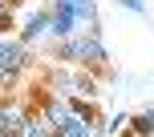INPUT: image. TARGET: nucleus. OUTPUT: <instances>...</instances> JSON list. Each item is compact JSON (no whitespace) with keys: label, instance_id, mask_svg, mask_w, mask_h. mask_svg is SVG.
<instances>
[{"label":"nucleus","instance_id":"obj_1","mask_svg":"<svg viewBox=\"0 0 154 137\" xmlns=\"http://www.w3.org/2000/svg\"><path fill=\"white\" fill-rule=\"evenodd\" d=\"M57 61H69L77 68L101 73L109 57H106V45H101L97 28H81V32H73V36H65L61 45H57Z\"/></svg>","mask_w":154,"mask_h":137},{"label":"nucleus","instance_id":"obj_2","mask_svg":"<svg viewBox=\"0 0 154 137\" xmlns=\"http://www.w3.org/2000/svg\"><path fill=\"white\" fill-rule=\"evenodd\" d=\"M49 85H53L65 101H69V97H97V77H93L89 68H81V73L53 68V73H49Z\"/></svg>","mask_w":154,"mask_h":137},{"label":"nucleus","instance_id":"obj_3","mask_svg":"<svg viewBox=\"0 0 154 137\" xmlns=\"http://www.w3.org/2000/svg\"><path fill=\"white\" fill-rule=\"evenodd\" d=\"M24 65H29V45L20 36H0V73H8L12 81H20Z\"/></svg>","mask_w":154,"mask_h":137},{"label":"nucleus","instance_id":"obj_4","mask_svg":"<svg viewBox=\"0 0 154 137\" xmlns=\"http://www.w3.org/2000/svg\"><path fill=\"white\" fill-rule=\"evenodd\" d=\"M49 36H57V40H65V36H73V32H81V24H77V16H73V0H53V8H49Z\"/></svg>","mask_w":154,"mask_h":137},{"label":"nucleus","instance_id":"obj_5","mask_svg":"<svg viewBox=\"0 0 154 137\" xmlns=\"http://www.w3.org/2000/svg\"><path fill=\"white\" fill-rule=\"evenodd\" d=\"M24 117H29V105L16 97H0V137H20Z\"/></svg>","mask_w":154,"mask_h":137},{"label":"nucleus","instance_id":"obj_6","mask_svg":"<svg viewBox=\"0 0 154 137\" xmlns=\"http://www.w3.org/2000/svg\"><path fill=\"white\" fill-rule=\"evenodd\" d=\"M49 16H53L49 8H37L32 16H24V24L16 28V36H20L24 45H32V40H41V36L49 32Z\"/></svg>","mask_w":154,"mask_h":137},{"label":"nucleus","instance_id":"obj_7","mask_svg":"<svg viewBox=\"0 0 154 137\" xmlns=\"http://www.w3.org/2000/svg\"><path fill=\"white\" fill-rule=\"evenodd\" d=\"M57 133V125L49 121L45 113H41L37 105H29V117H24V129H20V137H53Z\"/></svg>","mask_w":154,"mask_h":137},{"label":"nucleus","instance_id":"obj_8","mask_svg":"<svg viewBox=\"0 0 154 137\" xmlns=\"http://www.w3.org/2000/svg\"><path fill=\"white\" fill-rule=\"evenodd\" d=\"M57 133H61V137H97V125L85 121V117H77L73 109H69V117L57 125Z\"/></svg>","mask_w":154,"mask_h":137},{"label":"nucleus","instance_id":"obj_9","mask_svg":"<svg viewBox=\"0 0 154 137\" xmlns=\"http://www.w3.org/2000/svg\"><path fill=\"white\" fill-rule=\"evenodd\" d=\"M73 16H77V24L97 28V4H93V0H73Z\"/></svg>","mask_w":154,"mask_h":137},{"label":"nucleus","instance_id":"obj_10","mask_svg":"<svg viewBox=\"0 0 154 137\" xmlns=\"http://www.w3.org/2000/svg\"><path fill=\"white\" fill-rule=\"evenodd\" d=\"M69 109H73L77 117H85V121H93V125L101 121V117H97V105H93V97H69Z\"/></svg>","mask_w":154,"mask_h":137},{"label":"nucleus","instance_id":"obj_11","mask_svg":"<svg viewBox=\"0 0 154 137\" xmlns=\"http://www.w3.org/2000/svg\"><path fill=\"white\" fill-rule=\"evenodd\" d=\"M130 133H138V137H154V109H142L138 117L130 121Z\"/></svg>","mask_w":154,"mask_h":137},{"label":"nucleus","instance_id":"obj_12","mask_svg":"<svg viewBox=\"0 0 154 137\" xmlns=\"http://www.w3.org/2000/svg\"><path fill=\"white\" fill-rule=\"evenodd\" d=\"M130 121H134L130 113H114V117L106 121V133H109V137H122V133H130Z\"/></svg>","mask_w":154,"mask_h":137},{"label":"nucleus","instance_id":"obj_13","mask_svg":"<svg viewBox=\"0 0 154 137\" xmlns=\"http://www.w3.org/2000/svg\"><path fill=\"white\" fill-rule=\"evenodd\" d=\"M12 28H16V8L8 0H0V36H8Z\"/></svg>","mask_w":154,"mask_h":137},{"label":"nucleus","instance_id":"obj_14","mask_svg":"<svg viewBox=\"0 0 154 137\" xmlns=\"http://www.w3.org/2000/svg\"><path fill=\"white\" fill-rule=\"evenodd\" d=\"M122 8H130V12H146V0H118Z\"/></svg>","mask_w":154,"mask_h":137},{"label":"nucleus","instance_id":"obj_15","mask_svg":"<svg viewBox=\"0 0 154 137\" xmlns=\"http://www.w3.org/2000/svg\"><path fill=\"white\" fill-rule=\"evenodd\" d=\"M12 89H16V81H12L8 73H0V93H12Z\"/></svg>","mask_w":154,"mask_h":137},{"label":"nucleus","instance_id":"obj_16","mask_svg":"<svg viewBox=\"0 0 154 137\" xmlns=\"http://www.w3.org/2000/svg\"><path fill=\"white\" fill-rule=\"evenodd\" d=\"M8 4H12V8H20V0H8Z\"/></svg>","mask_w":154,"mask_h":137}]
</instances>
